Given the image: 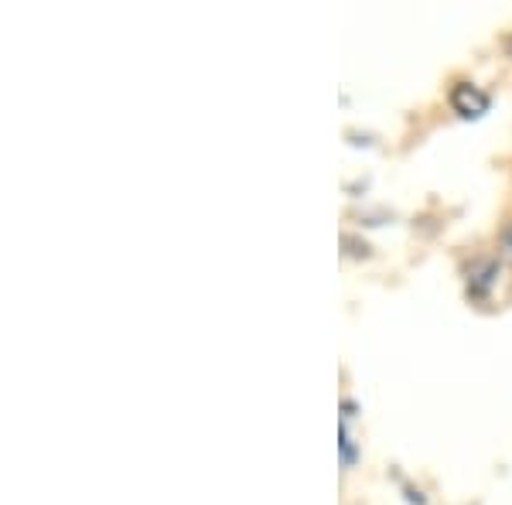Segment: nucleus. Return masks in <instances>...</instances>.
<instances>
[{"label": "nucleus", "mask_w": 512, "mask_h": 505, "mask_svg": "<svg viewBox=\"0 0 512 505\" xmlns=\"http://www.w3.org/2000/svg\"><path fill=\"white\" fill-rule=\"evenodd\" d=\"M451 106H454V113H458V117L475 120V117H482V113L489 110V96H485L478 86H472V82H454Z\"/></svg>", "instance_id": "obj_1"}, {"label": "nucleus", "mask_w": 512, "mask_h": 505, "mask_svg": "<svg viewBox=\"0 0 512 505\" xmlns=\"http://www.w3.org/2000/svg\"><path fill=\"white\" fill-rule=\"evenodd\" d=\"M495 270H499V267H495V263H482V267L475 270V280H472L475 294H485V291H489V284L495 280V277H492Z\"/></svg>", "instance_id": "obj_2"}, {"label": "nucleus", "mask_w": 512, "mask_h": 505, "mask_svg": "<svg viewBox=\"0 0 512 505\" xmlns=\"http://www.w3.org/2000/svg\"><path fill=\"white\" fill-rule=\"evenodd\" d=\"M342 458H345V465H355V444L345 427H342Z\"/></svg>", "instance_id": "obj_3"}, {"label": "nucleus", "mask_w": 512, "mask_h": 505, "mask_svg": "<svg viewBox=\"0 0 512 505\" xmlns=\"http://www.w3.org/2000/svg\"><path fill=\"white\" fill-rule=\"evenodd\" d=\"M506 52H509V55H512V38H509V41H506Z\"/></svg>", "instance_id": "obj_4"}]
</instances>
